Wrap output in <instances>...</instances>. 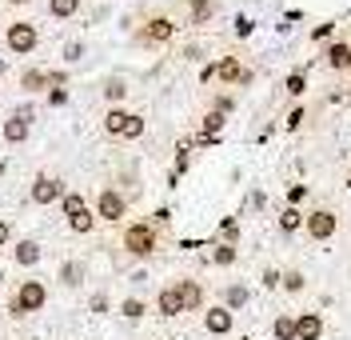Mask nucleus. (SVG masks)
<instances>
[{
    "label": "nucleus",
    "instance_id": "nucleus-1",
    "mask_svg": "<svg viewBox=\"0 0 351 340\" xmlns=\"http://www.w3.org/2000/svg\"><path fill=\"white\" fill-rule=\"evenodd\" d=\"M120 249L128 260H152L156 252L164 249V236L152 220H128L120 228Z\"/></svg>",
    "mask_w": 351,
    "mask_h": 340
},
{
    "label": "nucleus",
    "instance_id": "nucleus-2",
    "mask_svg": "<svg viewBox=\"0 0 351 340\" xmlns=\"http://www.w3.org/2000/svg\"><path fill=\"white\" fill-rule=\"evenodd\" d=\"M44 304H48V284H44L40 276H32V280H21L12 293H8V317L12 320H24V317H36L44 313Z\"/></svg>",
    "mask_w": 351,
    "mask_h": 340
},
{
    "label": "nucleus",
    "instance_id": "nucleus-3",
    "mask_svg": "<svg viewBox=\"0 0 351 340\" xmlns=\"http://www.w3.org/2000/svg\"><path fill=\"white\" fill-rule=\"evenodd\" d=\"M92 212H96L100 225L124 228L128 225V212H132V201H128V192H120L116 184H104V188L96 192V201H92Z\"/></svg>",
    "mask_w": 351,
    "mask_h": 340
},
{
    "label": "nucleus",
    "instance_id": "nucleus-4",
    "mask_svg": "<svg viewBox=\"0 0 351 340\" xmlns=\"http://www.w3.org/2000/svg\"><path fill=\"white\" fill-rule=\"evenodd\" d=\"M100 128H104V136H112V140H140L144 128H148V120L140 113H132V109H124V104H116V109H104Z\"/></svg>",
    "mask_w": 351,
    "mask_h": 340
},
{
    "label": "nucleus",
    "instance_id": "nucleus-5",
    "mask_svg": "<svg viewBox=\"0 0 351 340\" xmlns=\"http://www.w3.org/2000/svg\"><path fill=\"white\" fill-rule=\"evenodd\" d=\"M132 41L140 48H164L176 41V21L168 12H152V16H144V21L132 28Z\"/></svg>",
    "mask_w": 351,
    "mask_h": 340
},
{
    "label": "nucleus",
    "instance_id": "nucleus-6",
    "mask_svg": "<svg viewBox=\"0 0 351 340\" xmlns=\"http://www.w3.org/2000/svg\"><path fill=\"white\" fill-rule=\"evenodd\" d=\"M335 232H339V212L331 204H315L311 212H304V236L311 245H328L335 240Z\"/></svg>",
    "mask_w": 351,
    "mask_h": 340
},
{
    "label": "nucleus",
    "instance_id": "nucleus-7",
    "mask_svg": "<svg viewBox=\"0 0 351 340\" xmlns=\"http://www.w3.org/2000/svg\"><path fill=\"white\" fill-rule=\"evenodd\" d=\"M40 45V28L32 21H12L4 28V48L12 52V56H32Z\"/></svg>",
    "mask_w": 351,
    "mask_h": 340
},
{
    "label": "nucleus",
    "instance_id": "nucleus-8",
    "mask_svg": "<svg viewBox=\"0 0 351 340\" xmlns=\"http://www.w3.org/2000/svg\"><path fill=\"white\" fill-rule=\"evenodd\" d=\"M68 192V184L56 177V172H36L32 184H28V204L36 208H48V204H60V196Z\"/></svg>",
    "mask_w": 351,
    "mask_h": 340
},
{
    "label": "nucleus",
    "instance_id": "nucleus-9",
    "mask_svg": "<svg viewBox=\"0 0 351 340\" xmlns=\"http://www.w3.org/2000/svg\"><path fill=\"white\" fill-rule=\"evenodd\" d=\"M212 68H216V80L223 84V89H247V84L256 80V72H252V68H243V60H240V56H232V52H228V56H219Z\"/></svg>",
    "mask_w": 351,
    "mask_h": 340
},
{
    "label": "nucleus",
    "instance_id": "nucleus-10",
    "mask_svg": "<svg viewBox=\"0 0 351 340\" xmlns=\"http://www.w3.org/2000/svg\"><path fill=\"white\" fill-rule=\"evenodd\" d=\"M28 136H32V109H16V113H8L0 120V140L4 144H28Z\"/></svg>",
    "mask_w": 351,
    "mask_h": 340
},
{
    "label": "nucleus",
    "instance_id": "nucleus-11",
    "mask_svg": "<svg viewBox=\"0 0 351 340\" xmlns=\"http://www.w3.org/2000/svg\"><path fill=\"white\" fill-rule=\"evenodd\" d=\"M199 324H204L208 337H232L236 332V313H228L223 304H208L199 313Z\"/></svg>",
    "mask_w": 351,
    "mask_h": 340
},
{
    "label": "nucleus",
    "instance_id": "nucleus-12",
    "mask_svg": "<svg viewBox=\"0 0 351 340\" xmlns=\"http://www.w3.org/2000/svg\"><path fill=\"white\" fill-rule=\"evenodd\" d=\"M328 337V320L319 308H304L295 313V340H324Z\"/></svg>",
    "mask_w": 351,
    "mask_h": 340
},
{
    "label": "nucleus",
    "instance_id": "nucleus-13",
    "mask_svg": "<svg viewBox=\"0 0 351 340\" xmlns=\"http://www.w3.org/2000/svg\"><path fill=\"white\" fill-rule=\"evenodd\" d=\"M156 317L160 320L184 317V296H180V284H176V280H168V284L156 293Z\"/></svg>",
    "mask_w": 351,
    "mask_h": 340
},
{
    "label": "nucleus",
    "instance_id": "nucleus-14",
    "mask_svg": "<svg viewBox=\"0 0 351 340\" xmlns=\"http://www.w3.org/2000/svg\"><path fill=\"white\" fill-rule=\"evenodd\" d=\"M324 65L331 68V72H351V41L348 36H335L331 45H324Z\"/></svg>",
    "mask_w": 351,
    "mask_h": 340
},
{
    "label": "nucleus",
    "instance_id": "nucleus-15",
    "mask_svg": "<svg viewBox=\"0 0 351 340\" xmlns=\"http://www.w3.org/2000/svg\"><path fill=\"white\" fill-rule=\"evenodd\" d=\"M176 284H180V296H184V313H204L208 308V288L196 276H180Z\"/></svg>",
    "mask_w": 351,
    "mask_h": 340
},
{
    "label": "nucleus",
    "instance_id": "nucleus-16",
    "mask_svg": "<svg viewBox=\"0 0 351 340\" xmlns=\"http://www.w3.org/2000/svg\"><path fill=\"white\" fill-rule=\"evenodd\" d=\"M216 304H223L228 313H243V308L252 304V288H247V284H240V280H228V284L219 288Z\"/></svg>",
    "mask_w": 351,
    "mask_h": 340
},
{
    "label": "nucleus",
    "instance_id": "nucleus-17",
    "mask_svg": "<svg viewBox=\"0 0 351 340\" xmlns=\"http://www.w3.org/2000/svg\"><path fill=\"white\" fill-rule=\"evenodd\" d=\"M40 240H32V236H24V240H12V264H21V269H36L40 264Z\"/></svg>",
    "mask_w": 351,
    "mask_h": 340
},
{
    "label": "nucleus",
    "instance_id": "nucleus-18",
    "mask_svg": "<svg viewBox=\"0 0 351 340\" xmlns=\"http://www.w3.org/2000/svg\"><path fill=\"white\" fill-rule=\"evenodd\" d=\"M56 280H60V288L72 293V288H80V284L88 280V264L84 260H64V264L56 269Z\"/></svg>",
    "mask_w": 351,
    "mask_h": 340
},
{
    "label": "nucleus",
    "instance_id": "nucleus-19",
    "mask_svg": "<svg viewBox=\"0 0 351 340\" xmlns=\"http://www.w3.org/2000/svg\"><path fill=\"white\" fill-rule=\"evenodd\" d=\"M16 80H21V89L28 92V96H36V92H48V68H40V65H24Z\"/></svg>",
    "mask_w": 351,
    "mask_h": 340
},
{
    "label": "nucleus",
    "instance_id": "nucleus-20",
    "mask_svg": "<svg viewBox=\"0 0 351 340\" xmlns=\"http://www.w3.org/2000/svg\"><path fill=\"white\" fill-rule=\"evenodd\" d=\"M128 80H124V76H108V80H104V84H100V96H104V100H108V109H116V104H124V100H128Z\"/></svg>",
    "mask_w": 351,
    "mask_h": 340
},
{
    "label": "nucleus",
    "instance_id": "nucleus-21",
    "mask_svg": "<svg viewBox=\"0 0 351 340\" xmlns=\"http://www.w3.org/2000/svg\"><path fill=\"white\" fill-rule=\"evenodd\" d=\"M276 228H280V236H295V232H304V212H300L295 204H287L284 212L276 216Z\"/></svg>",
    "mask_w": 351,
    "mask_h": 340
},
{
    "label": "nucleus",
    "instance_id": "nucleus-22",
    "mask_svg": "<svg viewBox=\"0 0 351 340\" xmlns=\"http://www.w3.org/2000/svg\"><path fill=\"white\" fill-rule=\"evenodd\" d=\"M184 12H188V24H208L216 16V0H184Z\"/></svg>",
    "mask_w": 351,
    "mask_h": 340
},
{
    "label": "nucleus",
    "instance_id": "nucleus-23",
    "mask_svg": "<svg viewBox=\"0 0 351 340\" xmlns=\"http://www.w3.org/2000/svg\"><path fill=\"white\" fill-rule=\"evenodd\" d=\"M92 204H88V196L84 192H76V188H68L64 196H60V216L64 220H72V216H80V212H88Z\"/></svg>",
    "mask_w": 351,
    "mask_h": 340
},
{
    "label": "nucleus",
    "instance_id": "nucleus-24",
    "mask_svg": "<svg viewBox=\"0 0 351 340\" xmlns=\"http://www.w3.org/2000/svg\"><path fill=\"white\" fill-rule=\"evenodd\" d=\"M116 313H120V317L128 320V324H136V320H144V317H148V300H144V296H124Z\"/></svg>",
    "mask_w": 351,
    "mask_h": 340
},
{
    "label": "nucleus",
    "instance_id": "nucleus-25",
    "mask_svg": "<svg viewBox=\"0 0 351 340\" xmlns=\"http://www.w3.org/2000/svg\"><path fill=\"white\" fill-rule=\"evenodd\" d=\"M280 288H284L287 296H304L307 293V272L304 269H284V280H280Z\"/></svg>",
    "mask_w": 351,
    "mask_h": 340
},
{
    "label": "nucleus",
    "instance_id": "nucleus-26",
    "mask_svg": "<svg viewBox=\"0 0 351 340\" xmlns=\"http://www.w3.org/2000/svg\"><path fill=\"white\" fill-rule=\"evenodd\" d=\"M44 8H48V16H52V21H72V16L84 8V0H48Z\"/></svg>",
    "mask_w": 351,
    "mask_h": 340
},
{
    "label": "nucleus",
    "instance_id": "nucleus-27",
    "mask_svg": "<svg viewBox=\"0 0 351 340\" xmlns=\"http://www.w3.org/2000/svg\"><path fill=\"white\" fill-rule=\"evenodd\" d=\"M271 337L295 340V313H276V317H271Z\"/></svg>",
    "mask_w": 351,
    "mask_h": 340
},
{
    "label": "nucleus",
    "instance_id": "nucleus-28",
    "mask_svg": "<svg viewBox=\"0 0 351 340\" xmlns=\"http://www.w3.org/2000/svg\"><path fill=\"white\" fill-rule=\"evenodd\" d=\"M96 225H100V220H96V212H92V208H88V212H80V216H72V220H68V228H72L76 236H92V232H96Z\"/></svg>",
    "mask_w": 351,
    "mask_h": 340
},
{
    "label": "nucleus",
    "instance_id": "nucleus-29",
    "mask_svg": "<svg viewBox=\"0 0 351 340\" xmlns=\"http://www.w3.org/2000/svg\"><path fill=\"white\" fill-rule=\"evenodd\" d=\"M236 260H240V249H236V245H216V249H212V264H216V269H232Z\"/></svg>",
    "mask_w": 351,
    "mask_h": 340
},
{
    "label": "nucleus",
    "instance_id": "nucleus-30",
    "mask_svg": "<svg viewBox=\"0 0 351 340\" xmlns=\"http://www.w3.org/2000/svg\"><path fill=\"white\" fill-rule=\"evenodd\" d=\"M219 245H240V220L236 216H223L219 220Z\"/></svg>",
    "mask_w": 351,
    "mask_h": 340
},
{
    "label": "nucleus",
    "instance_id": "nucleus-31",
    "mask_svg": "<svg viewBox=\"0 0 351 340\" xmlns=\"http://www.w3.org/2000/svg\"><path fill=\"white\" fill-rule=\"evenodd\" d=\"M284 89H287V96H291V100H300V96L307 92V76H304V72H287Z\"/></svg>",
    "mask_w": 351,
    "mask_h": 340
},
{
    "label": "nucleus",
    "instance_id": "nucleus-32",
    "mask_svg": "<svg viewBox=\"0 0 351 340\" xmlns=\"http://www.w3.org/2000/svg\"><path fill=\"white\" fill-rule=\"evenodd\" d=\"M280 280H284V269H276V264H267V269H263V288H267V293H276V288H280Z\"/></svg>",
    "mask_w": 351,
    "mask_h": 340
},
{
    "label": "nucleus",
    "instance_id": "nucleus-33",
    "mask_svg": "<svg viewBox=\"0 0 351 340\" xmlns=\"http://www.w3.org/2000/svg\"><path fill=\"white\" fill-rule=\"evenodd\" d=\"M88 308H92L96 317H108V308H112L108 293H92V300H88Z\"/></svg>",
    "mask_w": 351,
    "mask_h": 340
},
{
    "label": "nucleus",
    "instance_id": "nucleus-34",
    "mask_svg": "<svg viewBox=\"0 0 351 340\" xmlns=\"http://www.w3.org/2000/svg\"><path fill=\"white\" fill-rule=\"evenodd\" d=\"M84 56V41H68L64 45V65H76Z\"/></svg>",
    "mask_w": 351,
    "mask_h": 340
},
{
    "label": "nucleus",
    "instance_id": "nucleus-35",
    "mask_svg": "<svg viewBox=\"0 0 351 340\" xmlns=\"http://www.w3.org/2000/svg\"><path fill=\"white\" fill-rule=\"evenodd\" d=\"M304 120H307V109H291V113H287V133H300Z\"/></svg>",
    "mask_w": 351,
    "mask_h": 340
},
{
    "label": "nucleus",
    "instance_id": "nucleus-36",
    "mask_svg": "<svg viewBox=\"0 0 351 340\" xmlns=\"http://www.w3.org/2000/svg\"><path fill=\"white\" fill-rule=\"evenodd\" d=\"M48 104H52V109H64L68 104V89H48Z\"/></svg>",
    "mask_w": 351,
    "mask_h": 340
},
{
    "label": "nucleus",
    "instance_id": "nucleus-37",
    "mask_svg": "<svg viewBox=\"0 0 351 340\" xmlns=\"http://www.w3.org/2000/svg\"><path fill=\"white\" fill-rule=\"evenodd\" d=\"M8 245H12V220L0 216V249H8Z\"/></svg>",
    "mask_w": 351,
    "mask_h": 340
},
{
    "label": "nucleus",
    "instance_id": "nucleus-38",
    "mask_svg": "<svg viewBox=\"0 0 351 340\" xmlns=\"http://www.w3.org/2000/svg\"><path fill=\"white\" fill-rule=\"evenodd\" d=\"M307 196V184H287V204H300Z\"/></svg>",
    "mask_w": 351,
    "mask_h": 340
},
{
    "label": "nucleus",
    "instance_id": "nucleus-39",
    "mask_svg": "<svg viewBox=\"0 0 351 340\" xmlns=\"http://www.w3.org/2000/svg\"><path fill=\"white\" fill-rule=\"evenodd\" d=\"M8 8H24V4H32V0H4Z\"/></svg>",
    "mask_w": 351,
    "mask_h": 340
},
{
    "label": "nucleus",
    "instance_id": "nucleus-40",
    "mask_svg": "<svg viewBox=\"0 0 351 340\" xmlns=\"http://www.w3.org/2000/svg\"><path fill=\"white\" fill-rule=\"evenodd\" d=\"M343 188L351 192V164H348V172H343Z\"/></svg>",
    "mask_w": 351,
    "mask_h": 340
},
{
    "label": "nucleus",
    "instance_id": "nucleus-41",
    "mask_svg": "<svg viewBox=\"0 0 351 340\" xmlns=\"http://www.w3.org/2000/svg\"><path fill=\"white\" fill-rule=\"evenodd\" d=\"M148 340H168V337H148Z\"/></svg>",
    "mask_w": 351,
    "mask_h": 340
},
{
    "label": "nucleus",
    "instance_id": "nucleus-42",
    "mask_svg": "<svg viewBox=\"0 0 351 340\" xmlns=\"http://www.w3.org/2000/svg\"><path fill=\"white\" fill-rule=\"evenodd\" d=\"M0 177H4V164H0Z\"/></svg>",
    "mask_w": 351,
    "mask_h": 340
}]
</instances>
